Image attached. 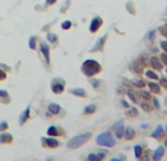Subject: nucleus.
<instances>
[{
  "instance_id": "22",
  "label": "nucleus",
  "mask_w": 167,
  "mask_h": 161,
  "mask_svg": "<svg viewBox=\"0 0 167 161\" xmlns=\"http://www.w3.org/2000/svg\"><path fill=\"white\" fill-rule=\"evenodd\" d=\"M97 111V106L95 104H89V106H86V107L84 108V114H94Z\"/></svg>"
},
{
  "instance_id": "5",
  "label": "nucleus",
  "mask_w": 167,
  "mask_h": 161,
  "mask_svg": "<svg viewBox=\"0 0 167 161\" xmlns=\"http://www.w3.org/2000/svg\"><path fill=\"white\" fill-rule=\"evenodd\" d=\"M41 143H43L44 148H57V146H60V142H59L54 136L43 138V139H41Z\"/></svg>"
},
{
  "instance_id": "3",
  "label": "nucleus",
  "mask_w": 167,
  "mask_h": 161,
  "mask_svg": "<svg viewBox=\"0 0 167 161\" xmlns=\"http://www.w3.org/2000/svg\"><path fill=\"white\" fill-rule=\"evenodd\" d=\"M89 139H91V132H84L81 135H76V136L70 138V139L67 141V148H69V149H76V148L85 145Z\"/></svg>"
},
{
  "instance_id": "15",
  "label": "nucleus",
  "mask_w": 167,
  "mask_h": 161,
  "mask_svg": "<svg viewBox=\"0 0 167 161\" xmlns=\"http://www.w3.org/2000/svg\"><path fill=\"white\" fill-rule=\"evenodd\" d=\"M113 133H115L116 139H122V138H123V133H125V125H123V123H120V125L113 130Z\"/></svg>"
},
{
  "instance_id": "1",
  "label": "nucleus",
  "mask_w": 167,
  "mask_h": 161,
  "mask_svg": "<svg viewBox=\"0 0 167 161\" xmlns=\"http://www.w3.org/2000/svg\"><path fill=\"white\" fill-rule=\"evenodd\" d=\"M95 142H97V145H100V146L113 148V146H116L117 139H116V136H115L113 132L107 130V132H103V133H100V135H97Z\"/></svg>"
},
{
  "instance_id": "44",
  "label": "nucleus",
  "mask_w": 167,
  "mask_h": 161,
  "mask_svg": "<svg viewBox=\"0 0 167 161\" xmlns=\"http://www.w3.org/2000/svg\"><path fill=\"white\" fill-rule=\"evenodd\" d=\"M4 78H6V73H4L3 71H0V81H3Z\"/></svg>"
},
{
  "instance_id": "13",
  "label": "nucleus",
  "mask_w": 167,
  "mask_h": 161,
  "mask_svg": "<svg viewBox=\"0 0 167 161\" xmlns=\"http://www.w3.org/2000/svg\"><path fill=\"white\" fill-rule=\"evenodd\" d=\"M148 88H150V92L151 94H160V88H161V87H160V84H158V82H157V81H150V82H148Z\"/></svg>"
},
{
  "instance_id": "34",
  "label": "nucleus",
  "mask_w": 167,
  "mask_h": 161,
  "mask_svg": "<svg viewBox=\"0 0 167 161\" xmlns=\"http://www.w3.org/2000/svg\"><path fill=\"white\" fill-rule=\"evenodd\" d=\"M160 60H161L163 66H167V53H161V54H160Z\"/></svg>"
},
{
  "instance_id": "26",
  "label": "nucleus",
  "mask_w": 167,
  "mask_h": 161,
  "mask_svg": "<svg viewBox=\"0 0 167 161\" xmlns=\"http://www.w3.org/2000/svg\"><path fill=\"white\" fill-rule=\"evenodd\" d=\"M126 116H128V117H136V116H138V110H136V108H129L128 107Z\"/></svg>"
},
{
  "instance_id": "42",
  "label": "nucleus",
  "mask_w": 167,
  "mask_h": 161,
  "mask_svg": "<svg viewBox=\"0 0 167 161\" xmlns=\"http://www.w3.org/2000/svg\"><path fill=\"white\" fill-rule=\"evenodd\" d=\"M120 104H122V106H123V107H129V104H128V101H126V100H123V98H122V100H120Z\"/></svg>"
},
{
  "instance_id": "2",
  "label": "nucleus",
  "mask_w": 167,
  "mask_h": 161,
  "mask_svg": "<svg viewBox=\"0 0 167 161\" xmlns=\"http://www.w3.org/2000/svg\"><path fill=\"white\" fill-rule=\"evenodd\" d=\"M100 72H101V65L97 60H94V59H88V60H85L82 63V73L85 76H88V78H92V76H95Z\"/></svg>"
},
{
  "instance_id": "16",
  "label": "nucleus",
  "mask_w": 167,
  "mask_h": 161,
  "mask_svg": "<svg viewBox=\"0 0 167 161\" xmlns=\"http://www.w3.org/2000/svg\"><path fill=\"white\" fill-rule=\"evenodd\" d=\"M49 111H50V114H60V111H62V107L59 106V104H56V103H51L49 104Z\"/></svg>"
},
{
  "instance_id": "49",
  "label": "nucleus",
  "mask_w": 167,
  "mask_h": 161,
  "mask_svg": "<svg viewBox=\"0 0 167 161\" xmlns=\"http://www.w3.org/2000/svg\"><path fill=\"white\" fill-rule=\"evenodd\" d=\"M166 73H167V68H166Z\"/></svg>"
},
{
  "instance_id": "48",
  "label": "nucleus",
  "mask_w": 167,
  "mask_h": 161,
  "mask_svg": "<svg viewBox=\"0 0 167 161\" xmlns=\"http://www.w3.org/2000/svg\"><path fill=\"white\" fill-rule=\"evenodd\" d=\"M164 132H166V133H167V125H166V127H164Z\"/></svg>"
},
{
  "instance_id": "32",
  "label": "nucleus",
  "mask_w": 167,
  "mask_h": 161,
  "mask_svg": "<svg viewBox=\"0 0 167 161\" xmlns=\"http://www.w3.org/2000/svg\"><path fill=\"white\" fill-rule=\"evenodd\" d=\"M158 81H160V82H158V84H160V87L167 90V78H164V76H163V78H158Z\"/></svg>"
},
{
  "instance_id": "29",
  "label": "nucleus",
  "mask_w": 167,
  "mask_h": 161,
  "mask_svg": "<svg viewBox=\"0 0 167 161\" xmlns=\"http://www.w3.org/2000/svg\"><path fill=\"white\" fill-rule=\"evenodd\" d=\"M97 157L100 158V161H103L104 157H107V151H106V149H100V151L97 152Z\"/></svg>"
},
{
  "instance_id": "6",
  "label": "nucleus",
  "mask_w": 167,
  "mask_h": 161,
  "mask_svg": "<svg viewBox=\"0 0 167 161\" xmlns=\"http://www.w3.org/2000/svg\"><path fill=\"white\" fill-rule=\"evenodd\" d=\"M148 65L151 66L152 71H161V69H163V63H161V60L158 59V56H152V57H150Z\"/></svg>"
},
{
  "instance_id": "18",
  "label": "nucleus",
  "mask_w": 167,
  "mask_h": 161,
  "mask_svg": "<svg viewBox=\"0 0 167 161\" xmlns=\"http://www.w3.org/2000/svg\"><path fill=\"white\" fill-rule=\"evenodd\" d=\"M144 73H145V76H147L148 79H151V81H158V75L155 73V71H152V69H147Z\"/></svg>"
},
{
  "instance_id": "4",
  "label": "nucleus",
  "mask_w": 167,
  "mask_h": 161,
  "mask_svg": "<svg viewBox=\"0 0 167 161\" xmlns=\"http://www.w3.org/2000/svg\"><path fill=\"white\" fill-rule=\"evenodd\" d=\"M51 91L54 94H62L65 91V81L63 79H53V82H51Z\"/></svg>"
},
{
  "instance_id": "12",
  "label": "nucleus",
  "mask_w": 167,
  "mask_h": 161,
  "mask_svg": "<svg viewBox=\"0 0 167 161\" xmlns=\"http://www.w3.org/2000/svg\"><path fill=\"white\" fill-rule=\"evenodd\" d=\"M106 40H107V34H106V35H103L101 38H98V40H97V43H95V46L91 49V51H98V50H103Z\"/></svg>"
},
{
  "instance_id": "19",
  "label": "nucleus",
  "mask_w": 167,
  "mask_h": 161,
  "mask_svg": "<svg viewBox=\"0 0 167 161\" xmlns=\"http://www.w3.org/2000/svg\"><path fill=\"white\" fill-rule=\"evenodd\" d=\"M70 94L78 95V97H82V98L86 97V91L84 90V88H73V90H70Z\"/></svg>"
},
{
  "instance_id": "46",
  "label": "nucleus",
  "mask_w": 167,
  "mask_h": 161,
  "mask_svg": "<svg viewBox=\"0 0 167 161\" xmlns=\"http://www.w3.org/2000/svg\"><path fill=\"white\" fill-rule=\"evenodd\" d=\"M109 161H123V160H122V158H110Z\"/></svg>"
},
{
  "instance_id": "47",
  "label": "nucleus",
  "mask_w": 167,
  "mask_h": 161,
  "mask_svg": "<svg viewBox=\"0 0 167 161\" xmlns=\"http://www.w3.org/2000/svg\"><path fill=\"white\" fill-rule=\"evenodd\" d=\"M164 146H167V138L164 139Z\"/></svg>"
},
{
  "instance_id": "40",
  "label": "nucleus",
  "mask_w": 167,
  "mask_h": 161,
  "mask_svg": "<svg viewBox=\"0 0 167 161\" xmlns=\"http://www.w3.org/2000/svg\"><path fill=\"white\" fill-rule=\"evenodd\" d=\"M160 46H161V49L164 50V53H167V41H161Z\"/></svg>"
},
{
  "instance_id": "28",
  "label": "nucleus",
  "mask_w": 167,
  "mask_h": 161,
  "mask_svg": "<svg viewBox=\"0 0 167 161\" xmlns=\"http://www.w3.org/2000/svg\"><path fill=\"white\" fill-rule=\"evenodd\" d=\"M85 161H100V158L97 157L95 152H91V154H88V157L85 158Z\"/></svg>"
},
{
  "instance_id": "30",
  "label": "nucleus",
  "mask_w": 167,
  "mask_h": 161,
  "mask_svg": "<svg viewBox=\"0 0 167 161\" xmlns=\"http://www.w3.org/2000/svg\"><path fill=\"white\" fill-rule=\"evenodd\" d=\"M141 107L144 108V110H148V111H150V110H152V106H151V104H148V103H147V101H145V100H144V101H141Z\"/></svg>"
},
{
  "instance_id": "20",
  "label": "nucleus",
  "mask_w": 167,
  "mask_h": 161,
  "mask_svg": "<svg viewBox=\"0 0 167 161\" xmlns=\"http://www.w3.org/2000/svg\"><path fill=\"white\" fill-rule=\"evenodd\" d=\"M28 117H30V107H27V110L21 114V117H19V125H24V123L28 120Z\"/></svg>"
},
{
  "instance_id": "31",
  "label": "nucleus",
  "mask_w": 167,
  "mask_h": 161,
  "mask_svg": "<svg viewBox=\"0 0 167 161\" xmlns=\"http://www.w3.org/2000/svg\"><path fill=\"white\" fill-rule=\"evenodd\" d=\"M155 34H157V31H155V29H151L150 32L147 34V40H150V41H154V38H155Z\"/></svg>"
},
{
  "instance_id": "36",
  "label": "nucleus",
  "mask_w": 167,
  "mask_h": 161,
  "mask_svg": "<svg viewBox=\"0 0 167 161\" xmlns=\"http://www.w3.org/2000/svg\"><path fill=\"white\" fill-rule=\"evenodd\" d=\"M70 26H72V22H70V21H65V22L62 24V28H63V29H69Z\"/></svg>"
},
{
  "instance_id": "14",
  "label": "nucleus",
  "mask_w": 167,
  "mask_h": 161,
  "mask_svg": "<svg viewBox=\"0 0 167 161\" xmlns=\"http://www.w3.org/2000/svg\"><path fill=\"white\" fill-rule=\"evenodd\" d=\"M123 138H125L126 141H132V139L135 138V129H134V127H131V126L125 127V133H123Z\"/></svg>"
},
{
  "instance_id": "43",
  "label": "nucleus",
  "mask_w": 167,
  "mask_h": 161,
  "mask_svg": "<svg viewBox=\"0 0 167 161\" xmlns=\"http://www.w3.org/2000/svg\"><path fill=\"white\" fill-rule=\"evenodd\" d=\"M56 1H57V0H46V4H47V6H51V4H54Z\"/></svg>"
},
{
  "instance_id": "17",
  "label": "nucleus",
  "mask_w": 167,
  "mask_h": 161,
  "mask_svg": "<svg viewBox=\"0 0 167 161\" xmlns=\"http://www.w3.org/2000/svg\"><path fill=\"white\" fill-rule=\"evenodd\" d=\"M47 135L49 136H59V135H62V130L57 126H50L49 130H47Z\"/></svg>"
},
{
  "instance_id": "33",
  "label": "nucleus",
  "mask_w": 167,
  "mask_h": 161,
  "mask_svg": "<svg viewBox=\"0 0 167 161\" xmlns=\"http://www.w3.org/2000/svg\"><path fill=\"white\" fill-rule=\"evenodd\" d=\"M47 40H49L50 43H57V35H56V34H51V32H49V34H47Z\"/></svg>"
},
{
  "instance_id": "7",
  "label": "nucleus",
  "mask_w": 167,
  "mask_h": 161,
  "mask_svg": "<svg viewBox=\"0 0 167 161\" xmlns=\"http://www.w3.org/2000/svg\"><path fill=\"white\" fill-rule=\"evenodd\" d=\"M101 25H103V19H101L100 16L92 18L91 24H89V32H97V31L101 28Z\"/></svg>"
},
{
  "instance_id": "24",
  "label": "nucleus",
  "mask_w": 167,
  "mask_h": 161,
  "mask_svg": "<svg viewBox=\"0 0 167 161\" xmlns=\"http://www.w3.org/2000/svg\"><path fill=\"white\" fill-rule=\"evenodd\" d=\"M0 98H1L0 101H1V103H6V104L10 101V98H9V94H7L6 91H0Z\"/></svg>"
},
{
  "instance_id": "39",
  "label": "nucleus",
  "mask_w": 167,
  "mask_h": 161,
  "mask_svg": "<svg viewBox=\"0 0 167 161\" xmlns=\"http://www.w3.org/2000/svg\"><path fill=\"white\" fill-rule=\"evenodd\" d=\"M151 101H152L154 107H155V108H160V103L157 101V98H155V97H152V98H151Z\"/></svg>"
},
{
  "instance_id": "35",
  "label": "nucleus",
  "mask_w": 167,
  "mask_h": 161,
  "mask_svg": "<svg viewBox=\"0 0 167 161\" xmlns=\"http://www.w3.org/2000/svg\"><path fill=\"white\" fill-rule=\"evenodd\" d=\"M35 41H37L35 37H31V38H30V49H31V50H35Z\"/></svg>"
},
{
  "instance_id": "23",
  "label": "nucleus",
  "mask_w": 167,
  "mask_h": 161,
  "mask_svg": "<svg viewBox=\"0 0 167 161\" xmlns=\"http://www.w3.org/2000/svg\"><path fill=\"white\" fill-rule=\"evenodd\" d=\"M134 152H135V157H136V158H139V157L142 155V152H144V146H142V145H135L134 146Z\"/></svg>"
},
{
  "instance_id": "27",
  "label": "nucleus",
  "mask_w": 167,
  "mask_h": 161,
  "mask_svg": "<svg viewBox=\"0 0 167 161\" xmlns=\"http://www.w3.org/2000/svg\"><path fill=\"white\" fill-rule=\"evenodd\" d=\"M132 84H134L135 87H138V88H144L145 87V81H142V79H134Z\"/></svg>"
},
{
  "instance_id": "41",
  "label": "nucleus",
  "mask_w": 167,
  "mask_h": 161,
  "mask_svg": "<svg viewBox=\"0 0 167 161\" xmlns=\"http://www.w3.org/2000/svg\"><path fill=\"white\" fill-rule=\"evenodd\" d=\"M6 129H7V123L6 122H1L0 123V130H6Z\"/></svg>"
},
{
  "instance_id": "9",
  "label": "nucleus",
  "mask_w": 167,
  "mask_h": 161,
  "mask_svg": "<svg viewBox=\"0 0 167 161\" xmlns=\"http://www.w3.org/2000/svg\"><path fill=\"white\" fill-rule=\"evenodd\" d=\"M163 155H164V146H158V148L154 149V152H152V155H151V160L160 161L163 158Z\"/></svg>"
},
{
  "instance_id": "38",
  "label": "nucleus",
  "mask_w": 167,
  "mask_h": 161,
  "mask_svg": "<svg viewBox=\"0 0 167 161\" xmlns=\"http://www.w3.org/2000/svg\"><path fill=\"white\" fill-rule=\"evenodd\" d=\"M139 161H150V157H148V154H147V152H145V154L142 152V155L139 157Z\"/></svg>"
},
{
  "instance_id": "25",
  "label": "nucleus",
  "mask_w": 167,
  "mask_h": 161,
  "mask_svg": "<svg viewBox=\"0 0 167 161\" xmlns=\"http://www.w3.org/2000/svg\"><path fill=\"white\" fill-rule=\"evenodd\" d=\"M139 95H141V98H144V100H147V101H151V92L150 91H141L139 92Z\"/></svg>"
},
{
  "instance_id": "10",
  "label": "nucleus",
  "mask_w": 167,
  "mask_h": 161,
  "mask_svg": "<svg viewBox=\"0 0 167 161\" xmlns=\"http://www.w3.org/2000/svg\"><path fill=\"white\" fill-rule=\"evenodd\" d=\"M126 94H128V97L131 98V101H132L134 104H135V103H139V101H141V95H139V94H138L134 88H129V90L126 91Z\"/></svg>"
},
{
  "instance_id": "21",
  "label": "nucleus",
  "mask_w": 167,
  "mask_h": 161,
  "mask_svg": "<svg viewBox=\"0 0 167 161\" xmlns=\"http://www.w3.org/2000/svg\"><path fill=\"white\" fill-rule=\"evenodd\" d=\"M12 141H13L12 135H9V133H3V135H0V143H10Z\"/></svg>"
},
{
  "instance_id": "8",
  "label": "nucleus",
  "mask_w": 167,
  "mask_h": 161,
  "mask_svg": "<svg viewBox=\"0 0 167 161\" xmlns=\"http://www.w3.org/2000/svg\"><path fill=\"white\" fill-rule=\"evenodd\" d=\"M163 135H164V127L161 125H157L155 129L151 132V138L152 139H160V138H163Z\"/></svg>"
},
{
  "instance_id": "45",
  "label": "nucleus",
  "mask_w": 167,
  "mask_h": 161,
  "mask_svg": "<svg viewBox=\"0 0 167 161\" xmlns=\"http://www.w3.org/2000/svg\"><path fill=\"white\" fill-rule=\"evenodd\" d=\"M141 129H148V123H142L141 125Z\"/></svg>"
},
{
  "instance_id": "11",
  "label": "nucleus",
  "mask_w": 167,
  "mask_h": 161,
  "mask_svg": "<svg viewBox=\"0 0 167 161\" xmlns=\"http://www.w3.org/2000/svg\"><path fill=\"white\" fill-rule=\"evenodd\" d=\"M40 49H41V53H43L46 62H47V65H49V63H50V49H49V46H47L46 43H41V44H40Z\"/></svg>"
},
{
  "instance_id": "37",
  "label": "nucleus",
  "mask_w": 167,
  "mask_h": 161,
  "mask_svg": "<svg viewBox=\"0 0 167 161\" xmlns=\"http://www.w3.org/2000/svg\"><path fill=\"white\" fill-rule=\"evenodd\" d=\"M91 84H92V87H94L95 90H98V87L101 85V82L100 81H97V79H92V81H91Z\"/></svg>"
}]
</instances>
